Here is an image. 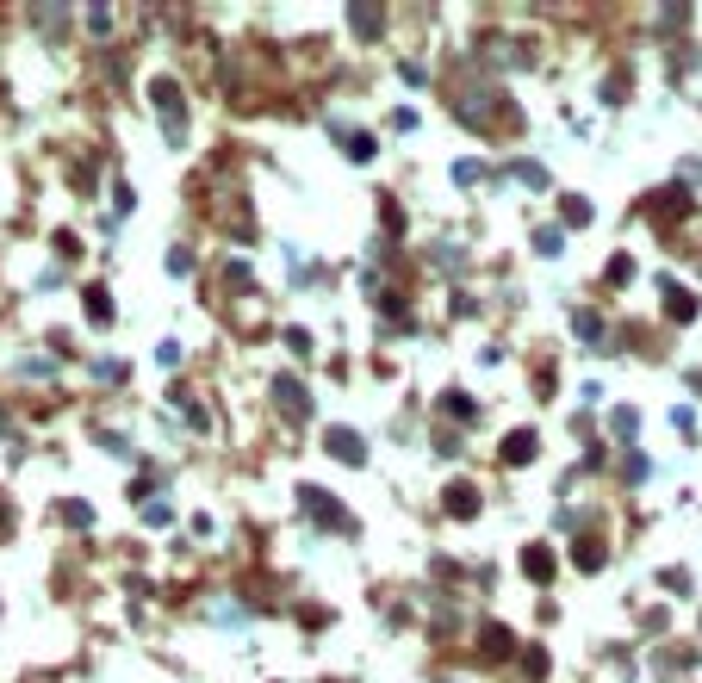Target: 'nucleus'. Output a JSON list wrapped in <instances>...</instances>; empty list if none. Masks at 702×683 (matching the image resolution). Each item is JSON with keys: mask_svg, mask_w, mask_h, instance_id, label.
I'll list each match as a JSON object with an SVG mask.
<instances>
[{"mask_svg": "<svg viewBox=\"0 0 702 683\" xmlns=\"http://www.w3.org/2000/svg\"><path fill=\"white\" fill-rule=\"evenodd\" d=\"M274 398H280L286 410H311V398H305V392H298L292 379H280V386H274Z\"/></svg>", "mask_w": 702, "mask_h": 683, "instance_id": "3", "label": "nucleus"}, {"mask_svg": "<svg viewBox=\"0 0 702 683\" xmlns=\"http://www.w3.org/2000/svg\"><path fill=\"white\" fill-rule=\"evenodd\" d=\"M298 504H305V510H317V522H323V529H342V504H336V497H323V491H298Z\"/></svg>", "mask_w": 702, "mask_h": 683, "instance_id": "1", "label": "nucleus"}, {"mask_svg": "<svg viewBox=\"0 0 702 683\" xmlns=\"http://www.w3.org/2000/svg\"><path fill=\"white\" fill-rule=\"evenodd\" d=\"M472 504H479V497H472V485H460V491H447V510H460V516H466Z\"/></svg>", "mask_w": 702, "mask_h": 683, "instance_id": "5", "label": "nucleus"}, {"mask_svg": "<svg viewBox=\"0 0 702 683\" xmlns=\"http://www.w3.org/2000/svg\"><path fill=\"white\" fill-rule=\"evenodd\" d=\"M504 454H510V460H529V454H535V435H529V429H522V435H510V441H504Z\"/></svg>", "mask_w": 702, "mask_h": 683, "instance_id": "4", "label": "nucleus"}, {"mask_svg": "<svg viewBox=\"0 0 702 683\" xmlns=\"http://www.w3.org/2000/svg\"><path fill=\"white\" fill-rule=\"evenodd\" d=\"M330 454H342V460H367V447H361V435H348V429H330Z\"/></svg>", "mask_w": 702, "mask_h": 683, "instance_id": "2", "label": "nucleus"}]
</instances>
